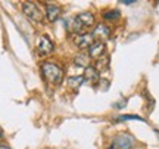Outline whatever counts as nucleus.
Segmentation results:
<instances>
[{
	"mask_svg": "<svg viewBox=\"0 0 159 149\" xmlns=\"http://www.w3.org/2000/svg\"><path fill=\"white\" fill-rule=\"evenodd\" d=\"M84 80L91 83V84H96L97 81L100 80V72H99V69L96 67H87L84 69Z\"/></svg>",
	"mask_w": 159,
	"mask_h": 149,
	"instance_id": "nucleus-10",
	"label": "nucleus"
},
{
	"mask_svg": "<svg viewBox=\"0 0 159 149\" xmlns=\"http://www.w3.org/2000/svg\"><path fill=\"white\" fill-rule=\"evenodd\" d=\"M41 74L44 80L50 84H61L63 80V69L53 62H43L41 63Z\"/></svg>",
	"mask_w": 159,
	"mask_h": 149,
	"instance_id": "nucleus-1",
	"label": "nucleus"
},
{
	"mask_svg": "<svg viewBox=\"0 0 159 149\" xmlns=\"http://www.w3.org/2000/svg\"><path fill=\"white\" fill-rule=\"evenodd\" d=\"M21 9H22L24 15L31 19V21H34V22H41L43 19H44V13L40 11V7L35 3H31V2H24L22 5H21Z\"/></svg>",
	"mask_w": 159,
	"mask_h": 149,
	"instance_id": "nucleus-3",
	"label": "nucleus"
},
{
	"mask_svg": "<svg viewBox=\"0 0 159 149\" xmlns=\"http://www.w3.org/2000/svg\"><path fill=\"white\" fill-rule=\"evenodd\" d=\"M130 120L143 121V123H144V120H143L142 117H139V115H119V117L115 118V121H130Z\"/></svg>",
	"mask_w": 159,
	"mask_h": 149,
	"instance_id": "nucleus-14",
	"label": "nucleus"
},
{
	"mask_svg": "<svg viewBox=\"0 0 159 149\" xmlns=\"http://www.w3.org/2000/svg\"><path fill=\"white\" fill-rule=\"evenodd\" d=\"M114 145L116 149H134V137L127 133H122L115 137Z\"/></svg>",
	"mask_w": 159,
	"mask_h": 149,
	"instance_id": "nucleus-5",
	"label": "nucleus"
},
{
	"mask_svg": "<svg viewBox=\"0 0 159 149\" xmlns=\"http://www.w3.org/2000/svg\"><path fill=\"white\" fill-rule=\"evenodd\" d=\"M61 13H62V7H61L59 5H55V3L46 5V18H47L49 22H55V21H57L59 16H61Z\"/></svg>",
	"mask_w": 159,
	"mask_h": 149,
	"instance_id": "nucleus-8",
	"label": "nucleus"
},
{
	"mask_svg": "<svg viewBox=\"0 0 159 149\" xmlns=\"http://www.w3.org/2000/svg\"><path fill=\"white\" fill-rule=\"evenodd\" d=\"M93 37H94V40H99V41H103V40H108L109 35H111V28H109L108 25H105V24H99L96 25V28L93 30Z\"/></svg>",
	"mask_w": 159,
	"mask_h": 149,
	"instance_id": "nucleus-9",
	"label": "nucleus"
},
{
	"mask_svg": "<svg viewBox=\"0 0 159 149\" xmlns=\"http://www.w3.org/2000/svg\"><path fill=\"white\" fill-rule=\"evenodd\" d=\"M84 75H74V77H68V86L71 89H78L83 83H84Z\"/></svg>",
	"mask_w": 159,
	"mask_h": 149,
	"instance_id": "nucleus-12",
	"label": "nucleus"
},
{
	"mask_svg": "<svg viewBox=\"0 0 159 149\" xmlns=\"http://www.w3.org/2000/svg\"><path fill=\"white\" fill-rule=\"evenodd\" d=\"M121 3H122V5H133V3H136V2H134V0H122Z\"/></svg>",
	"mask_w": 159,
	"mask_h": 149,
	"instance_id": "nucleus-15",
	"label": "nucleus"
},
{
	"mask_svg": "<svg viewBox=\"0 0 159 149\" xmlns=\"http://www.w3.org/2000/svg\"><path fill=\"white\" fill-rule=\"evenodd\" d=\"M87 55L90 59H102L105 55H106V44L103 43V41H94L90 47H89V52H87Z\"/></svg>",
	"mask_w": 159,
	"mask_h": 149,
	"instance_id": "nucleus-4",
	"label": "nucleus"
},
{
	"mask_svg": "<svg viewBox=\"0 0 159 149\" xmlns=\"http://www.w3.org/2000/svg\"><path fill=\"white\" fill-rule=\"evenodd\" d=\"M37 49H39L40 55H50L55 46H53V41L47 35H41L37 41Z\"/></svg>",
	"mask_w": 159,
	"mask_h": 149,
	"instance_id": "nucleus-6",
	"label": "nucleus"
},
{
	"mask_svg": "<svg viewBox=\"0 0 159 149\" xmlns=\"http://www.w3.org/2000/svg\"><path fill=\"white\" fill-rule=\"evenodd\" d=\"M94 24V15L91 12H81L75 18H72V31H81L83 28H89Z\"/></svg>",
	"mask_w": 159,
	"mask_h": 149,
	"instance_id": "nucleus-2",
	"label": "nucleus"
},
{
	"mask_svg": "<svg viewBox=\"0 0 159 149\" xmlns=\"http://www.w3.org/2000/svg\"><path fill=\"white\" fill-rule=\"evenodd\" d=\"M109 149H116V148H115V145H112V146H111V148H109Z\"/></svg>",
	"mask_w": 159,
	"mask_h": 149,
	"instance_id": "nucleus-19",
	"label": "nucleus"
},
{
	"mask_svg": "<svg viewBox=\"0 0 159 149\" xmlns=\"http://www.w3.org/2000/svg\"><path fill=\"white\" fill-rule=\"evenodd\" d=\"M3 139H5V132H3V128L0 127V142H2Z\"/></svg>",
	"mask_w": 159,
	"mask_h": 149,
	"instance_id": "nucleus-16",
	"label": "nucleus"
},
{
	"mask_svg": "<svg viewBox=\"0 0 159 149\" xmlns=\"http://www.w3.org/2000/svg\"><path fill=\"white\" fill-rule=\"evenodd\" d=\"M119 16H121V13H119V11H116V9H111V11L103 12V19H106V21H115V19H118Z\"/></svg>",
	"mask_w": 159,
	"mask_h": 149,
	"instance_id": "nucleus-13",
	"label": "nucleus"
},
{
	"mask_svg": "<svg viewBox=\"0 0 159 149\" xmlns=\"http://www.w3.org/2000/svg\"><path fill=\"white\" fill-rule=\"evenodd\" d=\"M0 149H12L9 145H5V143H0Z\"/></svg>",
	"mask_w": 159,
	"mask_h": 149,
	"instance_id": "nucleus-17",
	"label": "nucleus"
},
{
	"mask_svg": "<svg viewBox=\"0 0 159 149\" xmlns=\"http://www.w3.org/2000/svg\"><path fill=\"white\" fill-rule=\"evenodd\" d=\"M75 46L80 47V49H89V47L94 43V37L91 33H83V34L77 35L74 39Z\"/></svg>",
	"mask_w": 159,
	"mask_h": 149,
	"instance_id": "nucleus-7",
	"label": "nucleus"
},
{
	"mask_svg": "<svg viewBox=\"0 0 159 149\" xmlns=\"http://www.w3.org/2000/svg\"><path fill=\"white\" fill-rule=\"evenodd\" d=\"M89 62H90V58H89V55H84V53H80V55H77V56L74 58L75 65H77V67H83L84 69L87 68V67H90Z\"/></svg>",
	"mask_w": 159,
	"mask_h": 149,
	"instance_id": "nucleus-11",
	"label": "nucleus"
},
{
	"mask_svg": "<svg viewBox=\"0 0 159 149\" xmlns=\"http://www.w3.org/2000/svg\"><path fill=\"white\" fill-rule=\"evenodd\" d=\"M155 134H158V137H159V130H155Z\"/></svg>",
	"mask_w": 159,
	"mask_h": 149,
	"instance_id": "nucleus-18",
	"label": "nucleus"
}]
</instances>
